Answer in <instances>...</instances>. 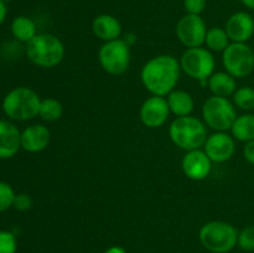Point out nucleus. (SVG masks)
<instances>
[{
	"mask_svg": "<svg viewBox=\"0 0 254 253\" xmlns=\"http://www.w3.org/2000/svg\"><path fill=\"white\" fill-rule=\"evenodd\" d=\"M180 61L171 55H159L141 68V82L153 96L166 97L180 79Z\"/></svg>",
	"mask_w": 254,
	"mask_h": 253,
	"instance_id": "1",
	"label": "nucleus"
},
{
	"mask_svg": "<svg viewBox=\"0 0 254 253\" xmlns=\"http://www.w3.org/2000/svg\"><path fill=\"white\" fill-rule=\"evenodd\" d=\"M171 141L184 150H195L205 145L207 128L205 122L192 116L176 117L169 128Z\"/></svg>",
	"mask_w": 254,
	"mask_h": 253,
	"instance_id": "2",
	"label": "nucleus"
},
{
	"mask_svg": "<svg viewBox=\"0 0 254 253\" xmlns=\"http://www.w3.org/2000/svg\"><path fill=\"white\" fill-rule=\"evenodd\" d=\"M41 98L29 87H16L2 99V111L11 121L26 122L39 116Z\"/></svg>",
	"mask_w": 254,
	"mask_h": 253,
	"instance_id": "3",
	"label": "nucleus"
},
{
	"mask_svg": "<svg viewBox=\"0 0 254 253\" xmlns=\"http://www.w3.org/2000/svg\"><path fill=\"white\" fill-rule=\"evenodd\" d=\"M26 56L36 66L52 68L64 60V45L55 35L37 34L26 44Z\"/></svg>",
	"mask_w": 254,
	"mask_h": 253,
	"instance_id": "4",
	"label": "nucleus"
},
{
	"mask_svg": "<svg viewBox=\"0 0 254 253\" xmlns=\"http://www.w3.org/2000/svg\"><path fill=\"white\" fill-rule=\"evenodd\" d=\"M198 237L203 247L210 252L228 253L237 246L238 231L228 222L211 221L201 227Z\"/></svg>",
	"mask_w": 254,
	"mask_h": 253,
	"instance_id": "5",
	"label": "nucleus"
},
{
	"mask_svg": "<svg viewBox=\"0 0 254 253\" xmlns=\"http://www.w3.org/2000/svg\"><path fill=\"white\" fill-rule=\"evenodd\" d=\"M202 118L206 126L215 130H230L237 118L236 106L226 97L212 96L203 103Z\"/></svg>",
	"mask_w": 254,
	"mask_h": 253,
	"instance_id": "6",
	"label": "nucleus"
},
{
	"mask_svg": "<svg viewBox=\"0 0 254 253\" xmlns=\"http://www.w3.org/2000/svg\"><path fill=\"white\" fill-rule=\"evenodd\" d=\"M130 46L126 40L122 39L104 42L98 52V61L102 68L113 76H119L127 72L130 66Z\"/></svg>",
	"mask_w": 254,
	"mask_h": 253,
	"instance_id": "7",
	"label": "nucleus"
},
{
	"mask_svg": "<svg viewBox=\"0 0 254 253\" xmlns=\"http://www.w3.org/2000/svg\"><path fill=\"white\" fill-rule=\"evenodd\" d=\"M181 69L197 81H207L215 73L216 61L211 51L205 47L186 49L180 59Z\"/></svg>",
	"mask_w": 254,
	"mask_h": 253,
	"instance_id": "8",
	"label": "nucleus"
},
{
	"mask_svg": "<svg viewBox=\"0 0 254 253\" xmlns=\"http://www.w3.org/2000/svg\"><path fill=\"white\" fill-rule=\"evenodd\" d=\"M226 72L235 78H245L254 69V51L245 42H232L222 52Z\"/></svg>",
	"mask_w": 254,
	"mask_h": 253,
	"instance_id": "9",
	"label": "nucleus"
},
{
	"mask_svg": "<svg viewBox=\"0 0 254 253\" xmlns=\"http://www.w3.org/2000/svg\"><path fill=\"white\" fill-rule=\"evenodd\" d=\"M207 27L200 15L186 14L176 25V35L181 44L188 49L200 47L205 44Z\"/></svg>",
	"mask_w": 254,
	"mask_h": 253,
	"instance_id": "10",
	"label": "nucleus"
},
{
	"mask_svg": "<svg viewBox=\"0 0 254 253\" xmlns=\"http://www.w3.org/2000/svg\"><path fill=\"white\" fill-rule=\"evenodd\" d=\"M170 113L165 97L151 96L141 104L140 121L148 128H159L166 123Z\"/></svg>",
	"mask_w": 254,
	"mask_h": 253,
	"instance_id": "11",
	"label": "nucleus"
},
{
	"mask_svg": "<svg viewBox=\"0 0 254 253\" xmlns=\"http://www.w3.org/2000/svg\"><path fill=\"white\" fill-rule=\"evenodd\" d=\"M203 150L212 163H226L236 151L235 138L226 131H217L207 136Z\"/></svg>",
	"mask_w": 254,
	"mask_h": 253,
	"instance_id": "12",
	"label": "nucleus"
},
{
	"mask_svg": "<svg viewBox=\"0 0 254 253\" xmlns=\"http://www.w3.org/2000/svg\"><path fill=\"white\" fill-rule=\"evenodd\" d=\"M181 168L189 179L200 181L210 175L212 161L205 153V150L195 149V150L186 151L181 161Z\"/></svg>",
	"mask_w": 254,
	"mask_h": 253,
	"instance_id": "13",
	"label": "nucleus"
},
{
	"mask_svg": "<svg viewBox=\"0 0 254 253\" xmlns=\"http://www.w3.org/2000/svg\"><path fill=\"white\" fill-rule=\"evenodd\" d=\"M226 32L232 42H245L254 35V19L250 12L237 11L228 17L225 26Z\"/></svg>",
	"mask_w": 254,
	"mask_h": 253,
	"instance_id": "14",
	"label": "nucleus"
},
{
	"mask_svg": "<svg viewBox=\"0 0 254 253\" xmlns=\"http://www.w3.org/2000/svg\"><path fill=\"white\" fill-rule=\"evenodd\" d=\"M51 133L42 124H32L21 131V149L27 153H40L49 146Z\"/></svg>",
	"mask_w": 254,
	"mask_h": 253,
	"instance_id": "15",
	"label": "nucleus"
},
{
	"mask_svg": "<svg viewBox=\"0 0 254 253\" xmlns=\"http://www.w3.org/2000/svg\"><path fill=\"white\" fill-rule=\"evenodd\" d=\"M21 149V131L14 123L0 121V159H11Z\"/></svg>",
	"mask_w": 254,
	"mask_h": 253,
	"instance_id": "16",
	"label": "nucleus"
},
{
	"mask_svg": "<svg viewBox=\"0 0 254 253\" xmlns=\"http://www.w3.org/2000/svg\"><path fill=\"white\" fill-rule=\"evenodd\" d=\"M92 30L98 39L108 42L119 39L122 34V25L113 15L101 14L94 17L92 22Z\"/></svg>",
	"mask_w": 254,
	"mask_h": 253,
	"instance_id": "17",
	"label": "nucleus"
},
{
	"mask_svg": "<svg viewBox=\"0 0 254 253\" xmlns=\"http://www.w3.org/2000/svg\"><path fill=\"white\" fill-rule=\"evenodd\" d=\"M207 84L213 96L226 97V98L233 96L237 89L236 78L227 72H215L207 79Z\"/></svg>",
	"mask_w": 254,
	"mask_h": 253,
	"instance_id": "18",
	"label": "nucleus"
},
{
	"mask_svg": "<svg viewBox=\"0 0 254 253\" xmlns=\"http://www.w3.org/2000/svg\"><path fill=\"white\" fill-rule=\"evenodd\" d=\"M169 108L173 114L176 117H186L190 116L191 112L193 111L195 102H193L192 96L189 92L181 91V89H174L173 92L168 94Z\"/></svg>",
	"mask_w": 254,
	"mask_h": 253,
	"instance_id": "19",
	"label": "nucleus"
},
{
	"mask_svg": "<svg viewBox=\"0 0 254 253\" xmlns=\"http://www.w3.org/2000/svg\"><path fill=\"white\" fill-rule=\"evenodd\" d=\"M232 136L238 141L248 143L254 140V114L246 113L242 116H237L236 121L233 122Z\"/></svg>",
	"mask_w": 254,
	"mask_h": 253,
	"instance_id": "20",
	"label": "nucleus"
},
{
	"mask_svg": "<svg viewBox=\"0 0 254 253\" xmlns=\"http://www.w3.org/2000/svg\"><path fill=\"white\" fill-rule=\"evenodd\" d=\"M11 34L17 41L27 44L37 35L36 24L29 16H16L11 22Z\"/></svg>",
	"mask_w": 254,
	"mask_h": 253,
	"instance_id": "21",
	"label": "nucleus"
},
{
	"mask_svg": "<svg viewBox=\"0 0 254 253\" xmlns=\"http://www.w3.org/2000/svg\"><path fill=\"white\" fill-rule=\"evenodd\" d=\"M230 41L231 40L227 32L222 27H212V29L207 30L205 44L210 51L223 52L230 45Z\"/></svg>",
	"mask_w": 254,
	"mask_h": 253,
	"instance_id": "22",
	"label": "nucleus"
},
{
	"mask_svg": "<svg viewBox=\"0 0 254 253\" xmlns=\"http://www.w3.org/2000/svg\"><path fill=\"white\" fill-rule=\"evenodd\" d=\"M64 114V106L61 102L56 98H45L41 99L40 104L39 116L46 122L59 121Z\"/></svg>",
	"mask_w": 254,
	"mask_h": 253,
	"instance_id": "23",
	"label": "nucleus"
},
{
	"mask_svg": "<svg viewBox=\"0 0 254 253\" xmlns=\"http://www.w3.org/2000/svg\"><path fill=\"white\" fill-rule=\"evenodd\" d=\"M233 104L242 111H253L254 109V88L252 87H240L233 93Z\"/></svg>",
	"mask_w": 254,
	"mask_h": 253,
	"instance_id": "24",
	"label": "nucleus"
},
{
	"mask_svg": "<svg viewBox=\"0 0 254 253\" xmlns=\"http://www.w3.org/2000/svg\"><path fill=\"white\" fill-rule=\"evenodd\" d=\"M15 196H16V193H15L11 185L5 183V181H0V213L12 207Z\"/></svg>",
	"mask_w": 254,
	"mask_h": 253,
	"instance_id": "25",
	"label": "nucleus"
},
{
	"mask_svg": "<svg viewBox=\"0 0 254 253\" xmlns=\"http://www.w3.org/2000/svg\"><path fill=\"white\" fill-rule=\"evenodd\" d=\"M16 236L10 231L0 230V253H16Z\"/></svg>",
	"mask_w": 254,
	"mask_h": 253,
	"instance_id": "26",
	"label": "nucleus"
},
{
	"mask_svg": "<svg viewBox=\"0 0 254 253\" xmlns=\"http://www.w3.org/2000/svg\"><path fill=\"white\" fill-rule=\"evenodd\" d=\"M237 245L242 248L243 251H254V226H247L243 228L241 232H238V242Z\"/></svg>",
	"mask_w": 254,
	"mask_h": 253,
	"instance_id": "27",
	"label": "nucleus"
},
{
	"mask_svg": "<svg viewBox=\"0 0 254 253\" xmlns=\"http://www.w3.org/2000/svg\"><path fill=\"white\" fill-rule=\"evenodd\" d=\"M207 0H184L186 12L191 15H201L206 9Z\"/></svg>",
	"mask_w": 254,
	"mask_h": 253,
	"instance_id": "28",
	"label": "nucleus"
},
{
	"mask_svg": "<svg viewBox=\"0 0 254 253\" xmlns=\"http://www.w3.org/2000/svg\"><path fill=\"white\" fill-rule=\"evenodd\" d=\"M14 206L17 211H27L31 208L32 206V198L26 193H19L15 196Z\"/></svg>",
	"mask_w": 254,
	"mask_h": 253,
	"instance_id": "29",
	"label": "nucleus"
},
{
	"mask_svg": "<svg viewBox=\"0 0 254 253\" xmlns=\"http://www.w3.org/2000/svg\"><path fill=\"white\" fill-rule=\"evenodd\" d=\"M243 156L248 163L254 165V140L246 143L245 148H243Z\"/></svg>",
	"mask_w": 254,
	"mask_h": 253,
	"instance_id": "30",
	"label": "nucleus"
},
{
	"mask_svg": "<svg viewBox=\"0 0 254 253\" xmlns=\"http://www.w3.org/2000/svg\"><path fill=\"white\" fill-rule=\"evenodd\" d=\"M6 14H7V7H6V2L0 0V25L4 22V20L6 19Z\"/></svg>",
	"mask_w": 254,
	"mask_h": 253,
	"instance_id": "31",
	"label": "nucleus"
},
{
	"mask_svg": "<svg viewBox=\"0 0 254 253\" xmlns=\"http://www.w3.org/2000/svg\"><path fill=\"white\" fill-rule=\"evenodd\" d=\"M104 253H127V251L121 246H112V247L107 248Z\"/></svg>",
	"mask_w": 254,
	"mask_h": 253,
	"instance_id": "32",
	"label": "nucleus"
},
{
	"mask_svg": "<svg viewBox=\"0 0 254 253\" xmlns=\"http://www.w3.org/2000/svg\"><path fill=\"white\" fill-rule=\"evenodd\" d=\"M241 2L250 10H254V0H241Z\"/></svg>",
	"mask_w": 254,
	"mask_h": 253,
	"instance_id": "33",
	"label": "nucleus"
},
{
	"mask_svg": "<svg viewBox=\"0 0 254 253\" xmlns=\"http://www.w3.org/2000/svg\"><path fill=\"white\" fill-rule=\"evenodd\" d=\"M2 1H5V2H9V1H12V0H2Z\"/></svg>",
	"mask_w": 254,
	"mask_h": 253,
	"instance_id": "34",
	"label": "nucleus"
}]
</instances>
